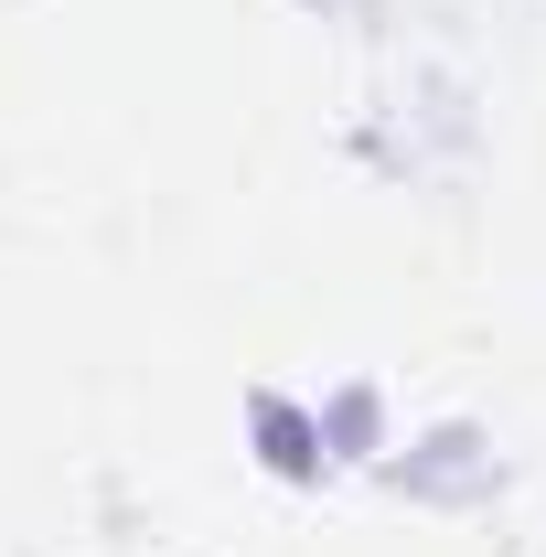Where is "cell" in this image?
I'll use <instances>...</instances> for the list:
<instances>
[{"label":"cell","instance_id":"obj_1","mask_svg":"<svg viewBox=\"0 0 546 557\" xmlns=\"http://www.w3.org/2000/svg\"><path fill=\"white\" fill-rule=\"evenodd\" d=\"M258 429H269V461H278V472H311V429L278 408V397H258Z\"/></svg>","mask_w":546,"mask_h":557}]
</instances>
